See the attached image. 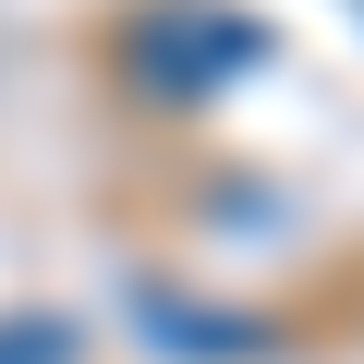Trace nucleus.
<instances>
[{"label":"nucleus","mask_w":364,"mask_h":364,"mask_svg":"<svg viewBox=\"0 0 364 364\" xmlns=\"http://www.w3.org/2000/svg\"><path fill=\"white\" fill-rule=\"evenodd\" d=\"M109 61H122V85L146 109H207V97H231V73L267 61V25L231 13V0H146L109 37Z\"/></svg>","instance_id":"nucleus-1"},{"label":"nucleus","mask_w":364,"mask_h":364,"mask_svg":"<svg viewBox=\"0 0 364 364\" xmlns=\"http://www.w3.org/2000/svg\"><path fill=\"white\" fill-rule=\"evenodd\" d=\"M0 364H73V328H13V340H0Z\"/></svg>","instance_id":"nucleus-2"}]
</instances>
